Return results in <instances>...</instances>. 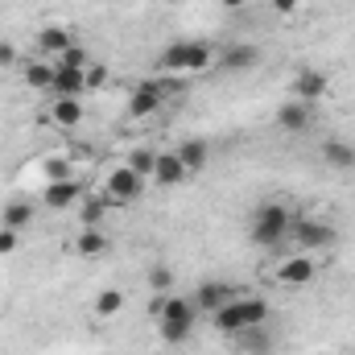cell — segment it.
<instances>
[{"instance_id": "6da1fadb", "label": "cell", "mask_w": 355, "mask_h": 355, "mask_svg": "<svg viewBox=\"0 0 355 355\" xmlns=\"http://www.w3.org/2000/svg\"><path fill=\"white\" fill-rule=\"evenodd\" d=\"M289 232H293V211L285 202H261L252 211V240H257V248H265V252L281 248Z\"/></svg>"}, {"instance_id": "7a4b0ae2", "label": "cell", "mask_w": 355, "mask_h": 355, "mask_svg": "<svg viewBox=\"0 0 355 355\" xmlns=\"http://www.w3.org/2000/svg\"><path fill=\"white\" fill-rule=\"evenodd\" d=\"M211 318H215V327H219L223 335H240V331H248V327L268 322V302L257 297V293H244V297H232V302H227L223 310H215Z\"/></svg>"}, {"instance_id": "3957f363", "label": "cell", "mask_w": 355, "mask_h": 355, "mask_svg": "<svg viewBox=\"0 0 355 355\" xmlns=\"http://www.w3.org/2000/svg\"><path fill=\"white\" fill-rule=\"evenodd\" d=\"M211 62H215L211 42H170L162 54V71H170V75H198Z\"/></svg>"}, {"instance_id": "277c9868", "label": "cell", "mask_w": 355, "mask_h": 355, "mask_svg": "<svg viewBox=\"0 0 355 355\" xmlns=\"http://www.w3.org/2000/svg\"><path fill=\"white\" fill-rule=\"evenodd\" d=\"M293 240L302 252H314V248H335L339 244V227L327 223V219H297L293 223Z\"/></svg>"}, {"instance_id": "5b68a950", "label": "cell", "mask_w": 355, "mask_h": 355, "mask_svg": "<svg viewBox=\"0 0 355 355\" xmlns=\"http://www.w3.org/2000/svg\"><path fill=\"white\" fill-rule=\"evenodd\" d=\"M318 277V265L302 252V257H289V261H281L277 265V272H272V281L277 285H289V289H297V285H310Z\"/></svg>"}, {"instance_id": "8992f818", "label": "cell", "mask_w": 355, "mask_h": 355, "mask_svg": "<svg viewBox=\"0 0 355 355\" xmlns=\"http://www.w3.org/2000/svg\"><path fill=\"white\" fill-rule=\"evenodd\" d=\"M141 190H145V178L137 174L132 166H120V170H112V178H107V198L112 202H132Z\"/></svg>"}, {"instance_id": "52a82bcc", "label": "cell", "mask_w": 355, "mask_h": 355, "mask_svg": "<svg viewBox=\"0 0 355 355\" xmlns=\"http://www.w3.org/2000/svg\"><path fill=\"white\" fill-rule=\"evenodd\" d=\"M215 62H219L223 71H252V67L261 62V50H257L252 42H232V46H223V50L215 54Z\"/></svg>"}, {"instance_id": "ba28073f", "label": "cell", "mask_w": 355, "mask_h": 355, "mask_svg": "<svg viewBox=\"0 0 355 355\" xmlns=\"http://www.w3.org/2000/svg\"><path fill=\"white\" fill-rule=\"evenodd\" d=\"M232 297H236V293H232L223 281H202V285L190 293V302H194V310H198V314H215V310H223Z\"/></svg>"}, {"instance_id": "9c48e42d", "label": "cell", "mask_w": 355, "mask_h": 355, "mask_svg": "<svg viewBox=\"0 0 355 355\" xmlns=\"http://www.w3.org/2000/svg\"><path fill=\"white\" fill-rule=\"evenodd\" d=\"M277 124H281L285 132H306V128L314 124V103H306V99L281 103V107H277Z\"/></svg>"}, {"instance_id": "30bf717a", "label": "cell", "mask_w": 355, "mask_h": 355, "mask_svg": "<svg viewBox=\"0 0 355 355\" xmlns=\"http://www.w3.org/2000/svg\"><path fill=\"white\" fill-rule=\"evenodd\" d=\"M322 162L339 174H355V141H343V137H327L322 141Z\"/></svg>"}, {"instance_id": "8fae6325", "label": "cell", "mask_w": 355, "mask_h": 355, "mask_svg": "<svg viewBox=\"0 0 355 355\" xmlns=\"http://www.w3.org/2000/svg\"><path fill=\"white\" fill-rule=\"evenodd\" d=\"M236 352H244V355H272V352H277V335L268 331L265 322H261V327H248V331H240V335H236Z\"/></svg>"}, {"instance_id": "7c38bea8", "label": "cell", "mask_w": 355, "mask_h": 355, "mask_svg": "<svg viewBox=\"0 0 355 355\" xmlns=\"http://www.w3.org/2000/svg\"><path fill=\"white\" fill-rule=\"evenodd\" d=\"M79 194H83V186H79V178H58V182H50L46 186V207L50 211H67V207H75L79 202Z\"/></svg>"}, {"instance_id": "4fadbf2b", "label": "cell", "mask_w": 355, "mask_h": 355, "mask_svg": "<svg viewBox=\"0 0 355 355\" xmlns=\"http://www.w3.org/2000/svg\"><path fill=\"white\" fill-rule=\"evenodd\" d=\"M162 99H166V95H162L157 83H141V87L132 91V99H128V116H132V120H145V116H153V112L162 107Z\"/></svg>"}, {"instance_id": "5bb4252c", "label": "cell", "mask_w": 355, "mask_h": 355, "mask_svg": "<svg viewBox=\"0 0 355 355\" xmlns=\"http://www.w3.org/2000/svg\"><path fill=\"white\" fill-rule=\"evenodd\" d=\"M190 170L182 166V157H178L174 149L170 153H157V166H153V182L157 186H178V182H186Z\"/></svg>"}, {"instance_id": "9a60e30c", "label": "cell", "mask_w": 355, "mask_h": 355, "mask_svg": "<svg viewBox=\"0 0 355 355\" xmlns=\"http://www.w3.org/2000/svg\"><path fill=\"white\" fill-rule=\"evenodd\" d=\"M50 120H54L58 128H79V120H83V103H79L75 95H58L54 107H50Z\"/></svg>"}, {"instance_id": "2e32d148", "label": "cell", "mask_w": 355, "mask_h": 355, "mask_svg": "<svg viewBox=\"0 0 355 355\" xmlns=\"http://www.w3.org/2000/svg\"><path fill=\"white\" fill-rule=\"evenodd\" d=\"M174 153L182 157V166H186L190 174H194V170H202V166L211 162V145H207L202 137H190V141H182V145H178Z\"/></svg>"}, {"instance_id": "e0dca14e", "label": "cell", "mask_w": 355, "mask_h": 355, "mask_svg": "<svg viewBox=\"0 0 355 355\" xmlns=\"http://www.w3.org/2000/svg\"><path fill=\"white\" fill-rule=\"evenodd\" d=\"M50 91H58V95H83L87 91V71H79V67H58L54 71V87Z\"/></svg>"}, {"instance_id": "ac0fdd59", "label": "cell", "mask_w": 355, "mask_h": 355, "mask_svg": "<svg viewBox=\"0 0 355 355\" xmlns=\"http://www.w3.org/2000/svg\"><path fill=\"white\" fill-rule=\"evenodd\" d=\"M293 95L306 99V103H314L318 95H327V75H322V71H297V79H293Z\"/></svg>"}, {"instance_id": "d6986e66", "label": "cell", "mask_w": 355, "mask_h": 355, "mask_svg": "<svg viewBox=\"0 0 355 355\" xmlns=\"http://www.w3.org/2000/svg\"><path fill=\"white\" fill-rule=\"evenodd\" d=\"M107 244H112V240H107L99 227H83V232L75 236V252H79V257H103Z\"/></svg>"}, {"instance_id": "ffe728a7", "label": "cell", "mask_w": 355, "mask_h": 355, "mask_svg": "<svg viewBox=\"0 0 355 355\" xmlns=\"http://www.w3.org/2000/svg\"><path fill=\"white\" fill-rule=\"evenodd\" d=\"M37 46H42V50H54V54H62V50H71V46H75V37H71L62 25H46V29L37 33Z\"/></svg>"}, {"instance_id": "44dd1931", "label": "cell", "mask_w": 355, "mask_h": 355, "mask_svg": "<svg viewBox=\"0 0 355 355\" xmlns=\"http://www.w3.org/2000/svg\"><path fill=\"white\" fill-rule=\"evenodd\" d=\"M29 219H33V207H29V202H8V207L0 211V227H12V232H21Z\"/></svg>"}, {"instance_id": "7402d4cb", "label": "cell", "mask_w": 355, "mask_h": 355, "mask_svg": "<svg viewBox=\"0 0 355 355\" xmlns=\"http://www.w3.org/2000/svg\"><path fill=\"white\" fill-rule=\"evenodd\" d=\"M54 71L58 67H50V62H33V67H25V83L33 91H50L54 87Z\"/></svg>"}, {"instance_id": "603a6c76", "label": "cell", "mask_w": 355, "mask_h": 355, "mask_svg": "<svg viewBox=\"0 0 355 355\" xmlns=\"http://www.w3.org/2000/svg\"><path fill=\"white\" fill-rule=\"evenodd\" d=\"M120 306H124V293H120V289H103V293L95 297V314H99V318L120 314Z\"/></svg>"}, {"instance_id": "cb8c5ba5", "label": "cell", "mask_w": 355, "mask_h": 355, "mask_svg": "<svg viewBox=\"0 0 355 355\" xmlns=\"http://www.w3.org/2000/svg\"><path fill=\"white\" fill-rule=\"evenodd\" d=\"M157 331H162V343L178 347V343H186V339H190L194 322H157Z\"/></svg>"}, {"instance_id": "d4e9b609", "label": "cell", "mask_w": 355, "mask_h": 355, "mask_svg": "<svg viewBox=\"0 0 355 355\" xmlns=\"http://www.w3.org/2000/svg\"><path fill=\"white\" fill-rule=\"evenodd\" d=\"M79 215H83V227H99V223H103V215H107V202H103V198H87Z\"/></svg>"}, {"instance_id": "484cf974", "label": "cell", "mask_w": 355, "mask_h": 355, "mask_svg": "<svg viewBox=\"0 0 355 355\" xmlns=\"http://www.w3.org/2000/svg\"><path fill=\"white\" fill-rule=\"evenodd\" d=\"M128 166L137 170L141 178H153V166H157V153H149V149H137L132 157H128Z\"/></svg>"}, {"instance_id": "4316f807", "label": "cell", "mask_w": 355, "mask_h": 355, "mask_svg": "<svg viewBox=\"0 0 355 355\" xmlns=\"http://www.w3.org/2000/svg\"><path fill=\"white\" fill-rule=\"evenodd\" d=\"M58 67H79V71H87V50L75 42L71 50H62V62H58Z\"/></svg>"}, {"instance_id": "83f0119b", "label": "cell", "mask_w": 355, "mask_h": 355, "mask_svg": "<svg viewBox=\"0 0 355 355\" xmlns=\"http://www.w3.org/2000/svg\"><path fill=\"white\" fill-rule=\"evenodd\" d=\"M17 248H21V232L0 227V257H8V252H17Z\"/></svg>"}, {"instance_id": "f1b7e54d", "label": "cell", "mask_w": 355, "mask_h": 355, "mask_svg": "<svg viewBox=\"0 0 355 355\" xmlns=\"http://www.w3.org/2000/svg\"><path fill=\"white\" fill-rule=\"evenodd\" d=\"M170 281H174V272H170L166 265H153V268H149V285H153V289H170Z\"/></svg>"}, {"instance_id": "f546056e", "label": "cell", "mask_w": 355, "mask_h": 355, "mask_svg": "<svg viewBox=\"0 0 355 355\" xmlns=\"http://www.w3.org/2000/svg\"><path fill=\"white\" fill-rule=\"evenodd\" d=\"M46 174H50V182H58V178H71V166L67 162H46Z\"/></svg>"}, {"instance_id": "4dcf8cb0", "label": "cell", "mask_w": 355, "mask_h": 355, "mask_svg": "<svg viewBox=\"0 0 355 355\" xmlns=\"http://www.w3.org/2000/svg\"><path fill=\"white\" fill-rule=\"evenodd\" d=\"M12 62H17V50L8 42H0V67H12Z\"/></svg>"}, {"instance_id": "1f68e13d", "label": "cell", "mask_w": 355, "mask_h": 355, "mask_svg": "<svg viewBox=\"0 0 355 355\" xmlns=\"http://www.w3.org/2000/svg\"><path fill=\"white\" fill-rule=\"evenodd\" d=\"M297 4H302V0H272V8H277V12H293Z\"/></svg>"}, {"instance_id": "d6a6232c", "label": "cell", "mask_w": 355, "mask_h": 355, "mask_svg": "<svg viewBox=\"0 0 355 355\" xmlns=\"http://www.w3.org/2000/svg\"><path fill=\"white\" fill-rule=\"evenodd\" d=\"M248 0H223V8H244Z\"/></svg>"}]
</instances>
